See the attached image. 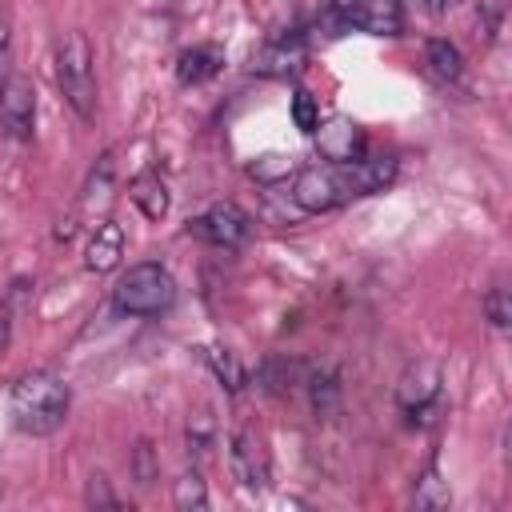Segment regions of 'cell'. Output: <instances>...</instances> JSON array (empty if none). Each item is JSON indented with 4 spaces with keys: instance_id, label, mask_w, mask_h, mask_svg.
Instances as JSON below:
<instances>
[{
    "instance_id": "cell-16",
    "label": "cell",
    "mask_w": 512,
    "mask_h": 512,
    "mask_svg": "<svg viewBox=\"0 0 512 512\" xmlns=\"http://www.w3.org/2000/svg\"><path fill=\"white\" fill-rule=\"evenodd\" d=\"M204 360H208V368L216 372V380H220L228 392H240V388H244V368H240L236 352H228L224 344H208V348H204Z\"/></svg>"
},
{
    "instance_id": "cell-1",
    "label": "cell",
    "mask_w": 512,
    "mask_h": 512,
    "mask_svg": "<svg viewBox=\"0 0 512 512\" xmlns=\"http://www.w3.org/2000/svg\"><path fill=\"white\" fill-rule=\"evenodd\" d=\"M392 176H396V160H364V156H356V160L312 164V168L296 172L292 200L304 212H328V208H340L348 200L380 192L384 184H392Z\"/></svg>"
},
{
    "instance_id": "cell-25",
    "label": "cell",
    "mask_w": 512,
    "mask_h": 512,
    "mask_svg": "<svg viewBox=\"0 0 512 512\" xmlns=\"http://www.w3.org/2000/svg\"><path fill=\"white\" fill-rule=\"evenodd\" d=\"M8 40H12V16L0 8V60H4V52H8Z\"/></svg>"
},
{
    "instance_id": "cell-21",
    "label": "cell",
    "mask_w": 512,
    "mask_h": 512,
    "mask_svg": "<svg viewBox=\"0 0 512 512\" xmlns=\"http://www.w3.org/2000/svg\"><path fill=\"white\" fill-rule=\"evenodd\" d=\"M292 120H296V128L304 132V136H312L316 128H320V108H316V100H312V92H296L292 96Z\"/></svg>"
},
{
    "instance_id": "cell-19",
    "label": "cell",
    "mask_w": 512,
    "mask_h": 512,
    "mask_svg": "<svg viewBox=\"0 0 512 512\" xmlns=\"http://www.w3.org/2000/svg\"><path fill=\"white\" fill-rule=\"evenodd\" d=\"M172 500H176V508H208V488H204V476L192 468V472H184L176 484H172Z\"/></svg>"
},
{
    "instance_id": "cell-18",
    "label": "cell",
    "mask_w": 512,
    "mask_h": 512,
    "mask_svg": "<svg viewBox=\"0 0 512 512\" xmlns=\"http://www.w3.org/2000/svg\"><path fill=\"white\" fill-rule=\"evenodd\" d=\"M296 64H300V44H296V40H276V44H268V48L260 52V60H256V68L268 72V76L296 72Z\"/></svg>"
},
{
    "instance_id": "cell-6",
    "label": "cell",
    "mask_w": 512,
    "mask_h": 512,
    "mask_svg": "<svg viewBox=\"0 0 512 512\" xmlns=\"http://www.w3.org/2000/svg\"><path fill=\"white\" fill-rule=\"evenodd\" d=\"M36 124V88L24 72L0 80V128L12 140H28Z\"/></svg>"
},
{
    "instance_id": "cell-8",
    "label": "cell",
    "mask_w": 512,
    "mask_h": 512,
    "mask_svg": "<svg viewBox=\"0 0 512 512\" xmlns=\"http://www.w3.org/2000/svg\"><path fill=\"white\" fill-rule=\"evenodd\" d=\"M228 468L232 476L244 484V488H264L268 476H272V460H268V444L256 428H240L232 436V448H228Z\"/></svg>"
},
{
    "instance_id": "cell-11",
    "label": "cell",
    "mask_w": 512,
    "mask_h": 512,
    "mask_svg": "<svg viewBox=\"0 0 512 512\" xmlns=\"http://www.w3.org/2000/svg\"><path fill=\"white\" fill-rule=\"evenodd\" d=\"M224 68V48L220 44H192L176 60V80L180 84H204Z\"/></svg>"
},
{
    "instance_id": "cell-23",
    "label": "cell",
    "mask_w": 512,
    "mask_h": 512,
    "mask_svg": "<svg viewBox=\"0 0 512 512\" xmlns=\"http://www.w3.org/2000/svg\"><path fill=\"white\" fill-rule=\"evenodd\" d=\"M88 504H104V508L116 504V496L108 492V480H104V476H92V480H88Z\"/></svg>"
},
{
    "instance_id": "cell-14",
    "label": "cell",
    "mask_w": 512,
    "mask_h": 512,
    "mask_svg": "<svg viewBox=\"0 0 512 512\" xmlns=\"http://www.w3.org/2000/svg\"><path fill=\"white\" fill-rule=\"evenodd\" d=\"M424 64H428V72H432L436 80H456V76L464 72L460 48H456L452 40H444V36H432V40L424 44Z\"/></svg>"
},
{
    "instance_id": "cell-20",
    "label": "cell",
    "mask_w": 512,
    "mask_h": 512,
    "mask_svg": "<svg viewBox=\"0 0 512 512\" xmlns=\"http://www.w3.org/2000/svg\"><path fill=\"white\" fill-rule=\"evenodd\" d=\"M156 476H160L156 452H152V444H148V440H140V444L132 448V480H136L140 488H148V484H152Z\"/></svg>"
},
{
    "instance_id": "cell-7",
    "label": "cell",
    "mask_w": 512,
    "mask_h": 512,
    "mask_svg": "<svg viewBox=\"0 0 512 512\" xmlns=\"http://www.w3.org/2000/svg\"><path fill=\"white\" fill-rule=\"evenodd\" d=\"M332 12L360 32L372 36H396L404 28V8L400 0H332Z\"/></svg>"
},
{
    "instance_id": "cell-27",
    "label": "cell",
    "mask_w": 512,
    "mask_h": 512,
    "mask_svg": "<svg viewBox=\"0 0 512 512\" xmlns=\"http://www.w3.org/2000/svg\"><path fill=\"white\" fill-rule=\"evenodd\" d=\"M424 4H428V8H432V12H444V8H448V4H452V0H424Z\"/></svg>"
},
{
    "instance_id": "cell-2",
    "label": "cell",
    "mask_w": 512,
    "mask_h": 512,
    "mask_svg": "<svg viewBox=\"0 0 512 512\" xmlns=\"http://www.w3.org/2000/svg\"><path fill=\"white\" fill-rule=\"evenodd\" d=\"M68 384L56 372H28L12 384L8 408H12V424L24 436H52L64 416H68Z\"/></svg>"
},
{
    "instance_id": "cell-26",
    "label": "cell",
    "mask_w": 512,
    "mask_h": 512,
    "mask_svg": "<svg viewBox=\"0 0 512 512\" xmlns=\"http://www.w3.org/2000/svg\"><path fill=\"white\" fill-rule=\"evenodd\" d=\"M8 340H12V320H8V308L0 304V352L8 348Z\"/></svg>"
},
{
    "instance_id": "cell-17",
    "label": "cell",
    "mask_w": 512,
    "mask_h": 512,
    "mask_svg": "<svg viewBox=\"0 0 512 512\" xmlns=\"http://www.w3.org/2000/svg\"><path fill=\"white\" fill-rule=\"evenodd\" d=\"M304 384H308L312 408H316L320 416H328V412L336 408V400H340V380H336V372H332V368H312V372L304 376Z\"/></svg>"
},
{
    "instance_id": "cell-24",
    "label": "cell",
    "mask_w": 512,
    "mask_h": 512,
    "mask_svg": "<svg viewBox=\"0 0 512 512\" xmlns=\"http://www.w3.org/2000/svg\"><path fill=\"white\" fill-rule=\"evenodd\" d=\"M276 172H288V164H284L280 156H260V160H256V176H264V180H272Z\"/></svg>"
},
{
    "instance_id": "cell-13",
    "label": "cell",
    "mask_w": 512,
    "mask_h": 512,
    "mask_svg": "<svg viewBox=\"0 0 512 512\" xmlns=\"http://www.w3.org/2000/svg\"><path fill=\"white\" fill-rule=\"evenodd\" d=\"M312 136H320V152L328 160H356L360 148H364V136L356 132V124L348 120H332L328 128H316Z\"/></svg>"
},
{
    "instance_id": "cell-5",
    "label": "cell",
    "mask_w": 512,
    "mask_h": 512,
    "mask_svg": "<svg viewBox=\"0 0 512 512\" xmlns=\"http://www.w3.org/2000/svg\"><path fill=\"white\" fill-rule=\"evenodd\" d=\"M188 232L212 248H240L248 236H252V220L240 204L232 200H220L212 204L208 212H200L196 220H188Z\"/></svg>"
},
{
    "instance_id": "cell-22",
    "label": "cell",
    "mask_w": 512,
    "mask_h": 512,
    "mask_svg": "<svg viewBox=\"0 0 512 512\" xmlns=\"http://www.w3.org/2000/svg\"><path fill=\"white\" fill-rule=\"evenodd\" d=\"M484 312H488V320H492V328H508L512 324V304H508V288H488V296H484Z\"/></svg>"
},
{
    "instance_id": "cell-10",
    "label": "cell",
    "mask_w": 512,
    "mask_h": 512,
    "mask_svg": "<svg viewBox=\"0 0 512 512\" xmlns=\"http://www.w3.org/2000/svg\"><path fill=\"white\" fill-rule=\"evenodd\" d=\"M120 256H124V228L112 224V220H100L96 232H92V240H88L84 264H88L92 272H112V268L120 264Z\"/></svg>"
},
{
    "instance_id": "cell-12",
    "label": "cell",
    "mask_w": 512,
    "mask_h": 512,
    "mask_svg": "<svg viewBox=\"0 0 512 512\" xmlns=\"http://www.w3.org/2000/svg\"><path fill=\"white\" fill-rule=\"evenodd\" d=\"M128 196H132V204L140 208L144 220H164V216H168V188H164V180H160L156 172L132 176Z\"/></svg>"
},
{
    "instance_id": "cell-4",
    "label": "cell",
    "mask_w": 512,
    "mask_h": 512,
    "mask_svg": "<svg viewBox=\"0 0 512 512\" xmlns=\"http://www.w3.org/2000/svg\"><path fill=\"white\" fill-rule=\"evenodd\" d=\"M112 300H116V308L128 312V316H160V312H168L172 300H176V280H172V272H168L164 264L140 260V264H132V268L116 280Z\"/></svg>"
},
{
    "instance_id": "cell-15",
    "label": "cell",
    "mask_w": 512,
    "mask_h": 512,
    "mask_svg": "<svg viewBox=\"0 0 512 512\" xmlns=\"http://www.w3.org/2000/svg\"><path fill=\"white\" fill-rule=\"evenodd\" d=\"M412 504L424 508V512H436V508H448L452 504V492H448V480L436 472V464L424 468V476L416 480L412 488Z\"/></svg>"
},
{
    "instance_id": "cell-9",
    "label": "cell",
    "mask_w": 512,
    "mask_h": 512,
    "mask_svg": "<svg viewBox=\"0 0 512 512\" xmlns=\"http://www.w3.org/2000/svg\"><path fill=\"white\" fill-rule=\"evenodd\" d=\"M436 396H440V368L436 364H412L396 384V400L412 420H428V412L436 408Z\"/></svg>"
},
{
    "instance_id": "cell-3",
    "label": "cell",
    "mask_w": 512,
    "mask_h": 512,
    "mask_svg": "<svg viewBox=\"0 0 512 512\" xmlns=\"http://www.w3.org/2000/svg\"><path fill=\"white\" fill-rule=\"evenodd\" d=\"M56 84L68 108L88 124L96 116V56L84 32H68L56 44Z\"/></svg>"
}]
</instances>
